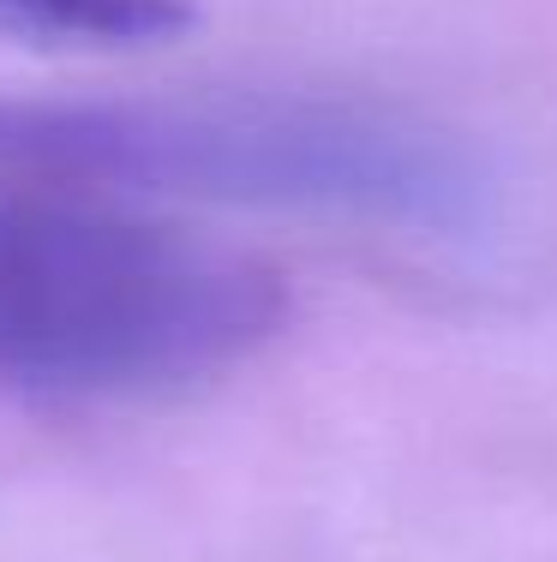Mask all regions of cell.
Returning <instances> with one entry per match:
<instances>
[{
	"label": "cell",
	"instance_id": "cell-1",
	"mask_svg": "<svg viewBox=\"0 0 557 562\" xmlns=\"http://www.w3.org/2000/svg\"><path fill=\"white\" fill-rule=\"evenodd\" d=\"M0 162L109 192L210 198L378 227H461L486 173L449 132L366 102H0Z\"/></svg>",
	"mask_w": 557,
	"mask_h": 562
},
{
	"label": "cell",
	"instance_id": "cell-2",
	"mask_svg": "<svg viewBox=\"0 0 557 562\" xmlns=\"http://www.w3.org/2000/svg\"><path fill=\"white\" fill-rule=\"evenodd\" d=\"M288 324L270 263L186 227L55 192H0V390L175 395Z\"/></svg>",
	"mask_w": 557,
	"mask_h": 562
},
{
	"label": "cell",
	"instance_id": "cell-3",
	"mask_svg": "<svg viewBox=\"0 0 557 562\" xmlns=\"http://www.w3.org/2000/svg\"><path fill=\"white\" fill-rule=\"evenodd\" d=\"M198 24V0H0V43L156 48Z\"/></svg>",
	"mask_w": 557,
	"mask_h": 562
}]
</instances>
